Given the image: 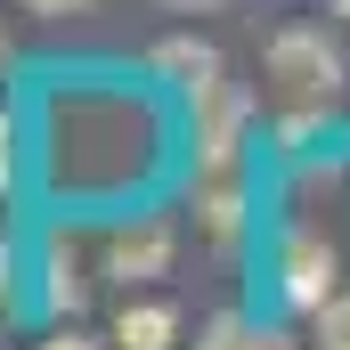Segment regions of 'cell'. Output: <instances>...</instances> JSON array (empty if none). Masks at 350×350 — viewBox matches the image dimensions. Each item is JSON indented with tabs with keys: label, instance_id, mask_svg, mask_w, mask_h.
<instances>
[{
	"label": "cell",
	"instance_id": "1",
	"mask_svg": "<svg viewBox=\"0 0 350 350\" xmlns=\"http://www.w3.org/2000/svg\"><path fill=\"white\" fill-rule=\"evenodd\" d=\"M261 82L285 114H326L350 90V57L326 41V25H277L261 49Z\"/></svg>",
	"mask_w": 350,
	"mask_h": 350
},
{
	"label": "cell",
	"instance_id": "2",
	"mask_svg": "<svg viewBox=\"0 0 350 350\" xmlns=\"http://www.w3.org/2000/svg\"><path fill=\"white\" fill-rule=\"evenodd\" d=\"M187 114H196V172H237L245 131H253V90L212 74V82L187 90Z\"/></svg>",
	"mask_w": 350,
	"mask_h": 350
},
{
	"label": "cell",
	"instance_id": "3",
	"mask_svg": "<svg viewBox=\"0 0 350 350\" xmlns=\"http://www.w3.org/2000/svg\"><path fill=\"white\" fill-rule=\"evenodd\" d=\"M334 237L326 228H310V220H293L285 237H277V293H285V310H301V318H318L326 301H334Z\"/></svg>",
	"mask_w": 350,
	"mask_h": 350
},
{
	"label": "cell",
	"instance_id": "16",
	"mask_svg": "<svg viewBox=\"0 0 350 350\" xmlns=\"http://www.w3.org/2000/svg\"><path fill=\"white\" fill-rule=\"evenodd\" d=\"M0 66H8V33H0Z\"/></svg>",
	"mask_w": 350,
	"mask_h": 350
},
{
	"label": "cell",
	"instance_id": "11",
	"mask_svg": "<svg viewBox=\"0 0 350 350\" xmlns=\"http://www.w3.org/2000/svg\"><path fill=\"white\" fill-rule=\"evenodd\" d=\"M41 350H114V334H106V342H98V334H82V326H74V318H66V326H57V334H49V342Z\"/></svg>",
	"mask_w": 350,
	"mask_h": 350
},
{
	"label": "cell",
	"instance_id": "6",
	"mask_svg": "<svg viewBox=\"0 0 350 350\" xmlns=\"http://www.w3.org/2000/svg\"><path fill=\"white\" fill-rule=\"evenodd\" d=\"M196 237L220 245V253L245 237V187H237V172H196Z\"/></svg>",
	"mask_w": 350,
	"mask_h": 350
},
{
	"label": "cell",
	"instance_id": "13",
	"mask_svg": "<svg viewBox=\"0 0 350 350\" xmlns=\"http://www.w3.org/2000/svg\"><path fill=\"white\" fill-rule=\"evenodd\" d=\"M33 16H74V8H90V0H25Z\"/></svg>",
	"mask_w": 350,
	"mask_h": 350
},
{
	"label": "cell",
	"instance_id": "7",
	"mask_svg": "<svg viewBox=\"0 0 350 350\" xmlns=\"http://www.w3.org/2000/svg\"><path fill=\"white\" fill-rule=\"evenodd\" d=\"M196 350H301L285 326H261L253 310H220V318H204V342Z\"/></svg>",
	"mask_w": 350,
	"mask_h": 350
},
{
	"label": "cell",
	"instance_id": "12",
	"mask_svg": "<svg viewBox=\"0 0 350 350\" xmlns=\"http://www.w3.org/2000/svg\"><path fill=\"white\" fill-rule=\"evenodd\" d=\"M8 187H16V122L0 114V196H8Z\"/></svg>",
	"mask_w": 350,
	"mask_h": 350
},
{
	"label": "cell",
	"instance_id": "15",
	"mask_svg": "<svg viewBox=\"0 0 350 350\" xmlns=\"http://www.w3.org/2000/svg\"><path fill=\"white\" fill-rule=\"evenodd\" d=\"M334 16H342V25H350V0H334Z\"/></svg>",
	"mask_w": 350,
	"mask_h": 350
},
{
	"label": "cell",
	"instance_id": "8",
	"mask_svg": "<svg viewBox=\"0 0 350 350\" xmlns=\"http://www.w3.org/2000/svg\"><path fill=\"white\" fill-rule=\"evenodd\" d=\"M147 66H155V74H179V90L228 74V66H220V49H212V41H187V33H179V41H155V57H147Z\"/></svg>",
	"mask_w": 350,
	"mask_h": 350
},
{
	"label": "cell",
	"instance_id": "14",
	"mask_svg": "<svg viewBox=\"0 0 350 350\" xmlns=\"http://www.w3.org/2000/svg\"><path fill=\"white\" fill-rule=\"evenodd\" d=\"M163 8H187V16H196V8H220V0H163Z\"/></svg>",
	"mask_w": 350,
	"mask_h": 350
},
{
	"label": "cell",
	"instance_id": "5",
	"mask_svg": "<svg viewBox=\"0 0 350 350\" xmlns=\"http://www.w3.org/2000/svg\"><path fill=\"white\" fill-rule=\"evenodd\" d=\"M114 350H179V301H163V293H122Z\"/></svg>",
	"mask_w": 350,
	"mask_h": 350
},
{
	"label": "cell",
	"instance_id": "10",
	"mask_svg": "<svg viewBox=\"0 0 350 350\" xmlns=\"http://www.w3.org/2000/svg\"><path fill=\"white\" fill-rule=\"evenodd\" d=\"M310 350H350V293H334V301L310 318Z\"/></svg>",
	"mask_w": 350,
	"mask_h": 350
},
{
	"label": "cell",
	"instance_id": "9",
	"mask_svg": "<svg viewBox=\"0 0 350 350\" xmlns=\"http://www.w3.org/2000/svg\"><path fill=\"white\" fill-rule=\"evenodd\" d=\"M41 293H49V310H57V318H74V310L90 301V277H82L74 237H49V285H41Z\"/></svg>",
	"mask_w": 350,
	"mask_h": 350
},
{
	"label": "cell",
	"instance_id": "4",
	"mask_svg": "<svg viewBox=\"0 0 350 350\" xmlns=\"http://www.w3.org/2000/svg\"><path fill=\"white\" fill-rule=\"evenodd\" d=\"M172 261H179V228L172 220H122V228L106 237V277H114L122 293L172 277Z\"/></svg>",
	"mask_w": 350,
	"mask_h": 350
}]
</instances>
